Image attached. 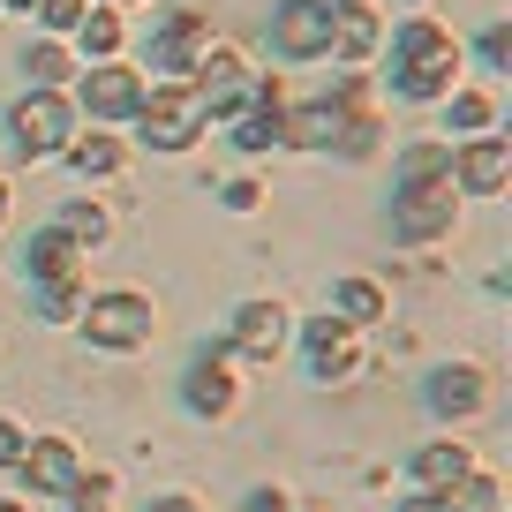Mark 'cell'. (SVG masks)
Instances as JSON below:
<instances>
[{
	"label": "cell",
	"mask_w": 512,
	"mask_h": 512,
	"mask_svg": "<svg viewBox=\"0 0 512 512\" xmlns=\"http://www.w3.org/2000/svg\"><path fill=\"white\" fill-rule=\"evenodd\" d=\"M76 31H83V53H91V61H113V53H121V16H106V8H91Z\"/></svg>",
	"instance_id": "obj_25"
},
{
	"label": "cell",
	"mask_w": 512,
	"mask_h": 512,
	"mask_svg": "<svg viewBox=\"0 0 512 512\" xmlns=\"http://www.w3.org/2000/svg\"><path fill=\"white\" fill-rule=\"evenodd\" d=\"M61 234L91 249V241H106V211H98V204H68V211H61Z\"/></svg>",
	"instance_id": "obj_29"
},
{
	"label": "cell",
	"mask_w": 512,
	"mask_h": 512,
	"mask_svg": "<svg viewBox=\"0 0 512 512\" xmlns=\"http://www.w3.org/2000/svg\"><path fill=\"white\" fill-rule=\"evenodd\" d=\"M324 8H339V16H347V8H369V0H324Z\"/></svg>",
	"instance_id": "obj_38"
},
{
	"label": "cell",
	"mask_w": 512,
	"mask_h": 512,
	"mask_svg": "<svg viewBox=\"0 0 512 512\" xmlns=\"http://www.w3.org/2000/svg\"><path fill=\"white\" fill-rule=\"evenodd\" d=\"M76 98H83L91 121H128V113L144 106V76L121 68V61H91V68H83V83H76Z\"/></svg>",
	"instance_id": "obj_7"
},
{
	"label": "cell",
	"mask_w": 512,
	"mask_h": 512,
	"mask_svg": "<svg viewBox=\"0 0 512 512\" xmlns=\"http://www.w3.org/2000/svg\"><path fill=\"white\" fill-rule=\"evenodd\" d=\"M234 144H241V151H272V144H287V106H256V113H241V121H234Z\"/></svg>",
	"instance_id": "obj_21"
},
{
	"label": "cell",
	"mask_w": 512,
	"mask_h": 512,
	"mask_svg": "<svg viewBox=\"0 0 512 512\" xmlns=\"http://www.w3.org/2000/svg\"><path fill=\"white\" fill-rule=\"evenodd\" d=\"M23 445H31V437H23L8 415H0V467H16V460H23Z\"/></svg>",
	"instance_id": "obj_33"
},
{
	"label": "cell",
	"mask_w": 512,
	"mask_h": 512,
	"mask_svg": "<svg viewBox=\"0 0 512 512\" xmlns=\"http://www.w3.org/2000/svg\"><path fill=\"white\" fill-rule=\"evenodd\" d=\"M377 8H347V16L332 23V53H347V61H369L377 53Z\"/></svg>",
	"instance_id": "obj_19"
},
{
	"label": "cell",
	"mask_w": 512,
	"mask_h": 512,
	"mask_svg": "<svg viewBox=\"0 0 512 512\" xmlns=\"http://www.w3.org/2000/svg\"><path fill=\"white\" fill-rule=\"evenodd\" d=\"M452 174H460V189H467V196H497V189H505V174H512L505 136H475V144L460 151V166H452Z\"/></svg>",
	"instance_id": "obj_12"
},
{
	"label": "cell",
	"mask_w": 512,
	"mask_h": 512,
	"mask_svg": "<svg viewBox=\"0 0 512 512\" xmlns=\"http://www.w3.org/2000/svg\"><path fill=\"white\" fill-rule=\"evenodd\" d=\"M68 166H76V174H121V136H68V151H61Z\"/></svg>",
	"instance_id": "obj_20"
},
{
	"label": "cell",
	"mask_w": 512,
	"mask_h": 512,
	"mask_svg": "<svg viewBox=\"0 0 512 512\" xmlns=\"http://www.w3.org/2000/svg\"><path fill=\"white\" fill-rule=\"evenodd\" d=\"M128 121L144 128V144L189 151L196 136L211 128V113H204V98H196V83H159V91H144V106L128 113Z\"/></svg>",
	"instance_id": "obj_2"
},
{
	"label": "cell",
	"mask_w": 512,
	"mask_h": 512,
	"mask_svg": "<svg viewBox=\"0 0 512 512\" xmlns=\"http://www.w3.org/2000/svg\"><path fill=\"white\" fill-rule=\"evenodd\" d=\"M189 407L196 415H226L234 407V354H204L189 369Z\"/></svg>",
	"instance_id": "obj_17"
},
{
	"label": "cell",
	"mask_w": 512,
	"mask_h": 512,
	"mask_svg": "<svg viewBox=\"0 0 512 512\" xmlns=\"http://www.w3.org/2000/svg\"><path fill=\"white\" fill-rule=\"evenodd\" d=\"M482 400H490V377H482V369H467V362L430 377V407H437V415H475Z\"/></svg>",
	"instance_id": "obj_16"
},
{
	"label": "cell",
	"mask_w": 512,
	"mask_h": 512,
	"mask_svg": "<svg viewBox=\"0 0 512 512\" xmlns=\"http://www.w3.org/2000/svg\"><path fill=\"white\" fill-rule=\"evenodd\" d=\"M8 128H16L23 159H53V151H68V136H76V106H68L61 91H23L16 113H8Z\"/></svg>",
	"instance_id": "obj_4"
},
{
	"label": "cell",
	"mask_w": 512,
	"mask_h": 512,
	"mask_svg": "<svg viewBox=\"0 0 512 512\" xmlns=\"http://www.w3.org/2000/svg\"><path fill=\"white\" fill-rule=\"evenodd\" d=\"M309 369H317L324 384L354 369V324L347 317H317V324H309Z\"/></svg>",
	"instance_id": "obj_15"
},
{
	"label": "cell",
	"mask_w": 512,
	"mask_h": 512,
	"mask_svg": "<svg viewBox=\"0 0 512 512\" xmlns=\"http://www.w3.org/2000/svg\"><path fill=\"white\" fill-rule=\"evenodd\" d=\"M415 181H452V151L445 144H415L400 159V189H415Z\"/></svg>",
	"instance_id": "obj_24"
},
{
	"label": "cell",
	"mask_w": 512,
	"mask_h": 512,
	"mask_svg": "<svg viewBox=\"0 0 512 512\" xmlns=\"http://www.w3.org/2000/svg\"><path fill=\"white\" fill-rule=\"evenodd\" d=\"M482 61H490L497 76L512 68V23H490V31H482Z\"/></svg>",
	"instance_id": "obj_32"
},
{
	"label": "cell",
	"mask_w": 512,
	"mask_h": 512,
	"mask_svg": "<svg viewBox=\"0 0 512 512\" xmlns=\"http://www.w3.org/2000/svg\"><path fill=\"white\" fill-rule=\"evenodd\" d=\"M151 512H204L196 497H151Z\"/></svg>",
	"instance_id": "obj_37"
},
{
	"label": "cell",
	"mask_w": 512,
	"mask_h": 512,
	"mask_svg": "<svg viewBox=\"0 0 512 512\" xmlns=\"http://www.w3.org/2000/svg\"><path fill=\"white\" fill-rule=\"evenodd\" d=\"M0 512H31V505H23V497H0Z\"/></svg>",
	"instance_id": "obj_39"
},
{
	"label": "cell",
	"mask_w": 512,
	"mask_h": 512,
	"mask_svg": "<svg viewBox=\"0 0 512 512\" xmlns=\"http://www.w3.org/2000/svg\"><path fill=\"white\" fill-rule=\"evenodd\" d=\"M347 121H354V113H347V106H332V98H317V106H294V113H287V144H302V151H332L339 136H347Z\"/></svg>",
	"instance_id": "obj_14"
},
{
	"label": "cell",
	"mask_w": 512,
	"mask_h": 512,
	"mask_svg": "<svg viewBox=\"0 0 512 512\" xmlns=\"http://www.w3.org/2000/svg\"><path fill=\"white\" fill-rule=\"evenodd\" d=\"M204 53H211V16H196V8L166 16V31L151 38V61H159L166 76H181V83H189L196 68H204Z\"/></svg>",
	"instance_id": "obj_8"
},
{
	"label": "cell",
	"mask_w": 512,
	"mask_h": 512,
	"mask_svg": "<svg viewBox=\"0 0 512 512\" xmlns=\"http://www.w3.org/2000/svg\"><path fill=\"white\" fill-rule=\"evenodd\" d=\"M189 83H196V98H204V113H234L241 98L256 91V83H249V68H241L234 53H204V68H196Z\"/></svg>",
	"instance_id": "obj_11"
},
{
	"label": "cell",
	"mask_w": 512,
	"mask_h": 512,
	"mask_svg": "<svg viewBox=\"0 0 512 512\" xmlns=\"http://www.w3.org/2000/svg\"><path fill=\"white\" fill-rule=\"evenodd\" d=\"M264 204V189H256V181H226V211H256Z\"/></svg>",
	"instance_id": "obj_34"
},
{
	"label": "cell",
	"mask_w": 512,
	"mask_h": 512,
	"mask_svg": "<svg viewBox=\"0 0 512 512\" xmlns=\"http://www.w3.org/2000/svg\"><path fill=\"white\" fill-rule=\"evenodd\" d=\"M497 121L490 91H452V128H467V136H482V128Z\"/></svg>",
	"instance_id": "obj_28"
},
{
	"label": "cell",
	"mask_w": 512,
	"mask_h": 512,
	"mask_svg": "<svg viewBox=\"0 0 512 512\" xmlns=\"http://www.w3.org/2000/svg\"><path fill=\"white\" fill-rule=\"evenodd\" d=\"M38 317L76 324V317H83V287H76V279H53V287H38Z\"/></svg>",
	"instance_id": "obj_26"
},
{
	"label": "cell",
	"mask_w": 512,
	"mask_h": 512,
	"mask_svg": "<svg viewBox=\"0 0 512 512\" xmlns=\"http://www.w3.org/2000/svg\"><path fill=\"white\" fill-rule=\"evenodd\" d=\"M0 8H23V16H31V8H38V0H0Z\"/></svg>",
	"instance_id": "obj_40"
},
{
	"label": "cell",
	"mask_w": 512,
	"mask_h": 512,
	"mask_svg": "<svg viewBox=\"0 0 512 512\" xmlns=\"http://www.w3.org/2000/svg\"><path fill=\"white\" fill-rule=\"evenodd\" d=\"M106 497H113V475H76L68 505H76V512H106Z\"/></svg>",
	"instance_id": "obj_31"
},
{
	"label": "cell",
	"mask_w": 512,
	"mask_h": 512,
	"mask_svg": "<svg viewBox=\"0 0 512 512\" xmlns=\"http://www.w3.org/2000/svg\"><path fill=\"white\" fill-rule=\"evenodd\" d=\"M332 23H339V8H324V0H279L272 8V46L287 53V61H324V53H332Z\"/></svg>",
	"instance_id": "obj_5"
},
{
	"label": "cell",
	"mask_w": 512,
	"mask_h": 512,
	"mask_svg": "<svg viewBox=\"0 0 512 512\" xmlns=\"http://www.w3.org/2000/svg\"><path fill=\"white\" fill-rule=\"evenodd\" d=\"M460 475H467V445H460V437H437V445H422V452H415V482H422V490L445 497Z\"/></svg>",
	"instance_id": "obj_18"
},
{
	"label": "cell",
	"mask_w": 512,
	"mask_h": 512,
	"mask_svg": "<svg viewBox=\"0 0 512 512\" xmlns=\"http://www.w3.org/2000/svg\"><path fill=\"white\" fill-rule=\"evenodd\" d=\"M332 309H339L347 324H377V317H384V287H377V279H339V287H332Z\"/></svg>",
	"instance_id": "obj_22"
},
{
	"label": "cell",
	"mask_w": 512,
	"mask_h": 512,
	"mask_svg": "<svg viewBox=\"0 0 512 512\" xmlns=\"http://www.w3.org/2000/svg\"><path fill=\"white\" fill-rule=\"evenodd\" d=\"M76 324L91 332V347L136 354V347H151V332H159V309H151L144 294H91Z\"/></svg>",
	"instance_id": "obj_3"
},
{
	"label": "cell",
	"mask_w": 512,
	"mask_h": 512,
	"mask_svg": "<svg viewBox=\"0 0 512 512\" xmlns=\"http://www.w3.org/2000/svg\"><path fill=\"white\" fill-rule=\"evenodd\" d=\"M61 83H68V46L46 38V46L31 53V91H61Z\"/></svg>",
	"instance_id": "obj_27"
},
{
	"label": "cell",
	"mask_w": 512,
	"mask_h": 512,
	"mask_svg": "<svg viewBox=\"0 0 512 512\" xmlns=\"http://www.w3.org/2000/svg\"><path fill=\"white\" fill-rule=\"evenodd\" d=\"M452 211H460L452 181H415V189L392 196V234L400 241H437V234H452Z\"/></svg>",
	"instance_id": "obj_6"
},
{
	"label": "cell",
	"mask_w": 512,
	"mask_h": 512,
	"mask_svg": "<svg viewBox=\"0 0 512 512\" xmlns=\"http://www.w3.org/2000/svg\"><path fill=\"white\" fill-rule=\"evenodd\" d=\"M452 76H460V38L445 23L415 16L400 31V98H445Z\"/></svg>",
	"instance_id": "obj_1"
},
{
	"label": "cell",
	"mask_w": 512,
	"mask_h": 512,
	"mask_svg": "<svg viewBox=\"0 0 512 512\" xmlns=\"http://www.w3.org/2000/svg\"><path fill=\"white\" fill-rule=\"evenodd\" d=\"M16 467H23V482H31V497H68V490H76V475H83V460H76L68 437H31Z\"/></svg>",
	"instance_id": "obj_9"
},
{
	"label": "cell",
	"mask_w": 512,
	"mask_h": 512,
	"mask_svg": "<svg viewBox=\"0 0 512 512\" xmlns=\"http://www.w3.org/2000/svg\"><path fill=\"white\" fill-rule=\"evenodd\" d=\"M83 241H68L61 226H46V234H31V249H23V272L38 279V287H53V279H76V264H83Z\"/></svg>",
	"instance_id": "obj_13"
},
{
	"label": "cell",
	"mask_w": 512,
	"mask_h": 512,
	"mask_svg": "<svg viewBox=\"0 0 512 512\" xmlns=\"http://www.w3.org/2000/svg\"><path fill=\"white\" fill-rule=\"evenodd\" d=\"M400 512H452V505H445V497H437V490H422V497H407Z\"/></svg>",
	"instance_id": "obj_35"
},
{
	"label": "cell",
	"mask_w": 512,
	"mask_h": 512,
	"mask_svg": "<svg viewBox=\"0 0 512 512\" xmlns=\"http://www.w3.org/2000/svg\"><path fill=\"white\" fill-rule=\"evenodd\" d=\"M279 347H287V309L279 302H241L234 309V362H279Z\"/></svg>",
	"instance_id": "obj_10"
},
{
	"label": "cell",
	"mask_w": 512,
	"mask_h": 512,
	"mask_svg": "<svg viewBox=\"0 0 512 512\" xmlns=\"http://www.w3.org/2000/svg\"><path fill=\"white\" fill-rule=\"evenodd\" d=\"M0 226H8V189H0Z\"/></svg>",
	"instance_id": "obj_41"
},
{
	"label": "cell",
	"mask_w": 512,
	"mask_h": 512,
	"mask_svg": "<svg viewBox=\"0 0 512 512\" xmlns=\"http://www.w3.org/2000/svg\"><path fill=\"white\" fill-rule=\"evenodd\" d=\"M83 16H91V8H83V0H38V23H46L53 38H68V31H76Z\"/></svg>",
	"instance_id": "obj_30"
},
{
	"label": "cell",
	"mask_w": 512,
	"mask_h": 512,
	"mask_svg": "<svg viewBox=\"0 0 512 512\" xmlns=\"http://www.w3.org/2000/svg\"><path fill=\"white\" fill-rule=\"evenodd\" d=\"M249 512H287V497H279V490H256V497H249Z\"/></svg>",
	"instance_id": "obj_36"
},
{
	"label": "cell",
	"mask_w": 512,
	"mask_h": 512,
	"mask_svg": "<svg viewBox=\"0 0 512 512\" xmlns=\"http://www.w3.org/2000/svg\"><path fill=\"white\" fill-rule=\"evenodd\" d=\"M445 505L452 512H505V490H497V475H475V467H467V475L445 490Z\"/></svg>",
	"instance_id": "obj_23"
}]
</instances>
